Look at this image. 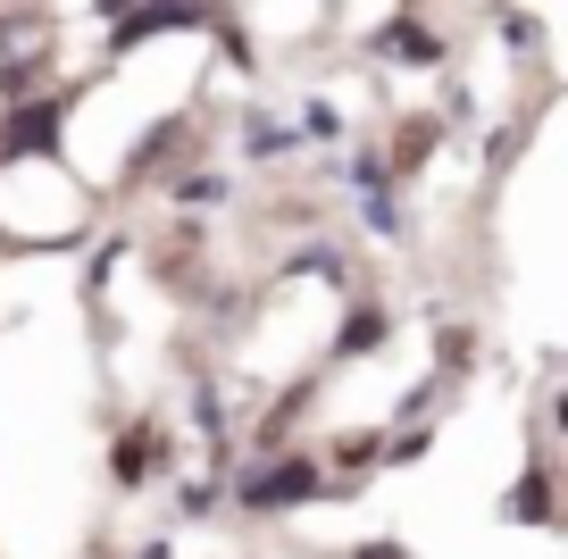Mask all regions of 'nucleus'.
<instances>
[{"instance_id":"nucleus-1","label":"nucleus","mask_w":568,"mask_h":559,"mask_svg":"<svg viewBox=\"0 0 568 559\" xmlns=\"http://www.w3.org/2000/svg\"><path fill=\"white\" fill-rule=\"evenodd\" d=\"M310 492H318V468H310V459H284V468L251 476L243 501H251V509H293V501H310Z\"/></svg>"}]
</instances>
